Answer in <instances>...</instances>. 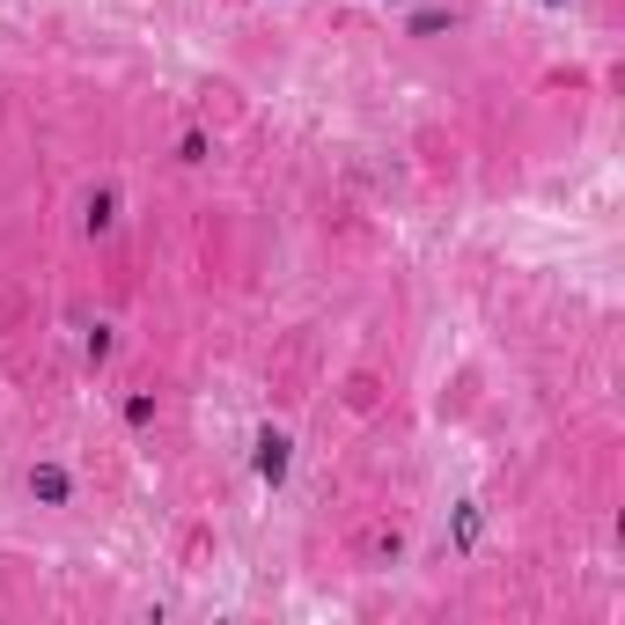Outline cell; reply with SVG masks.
Segmentation results:
<instances>
[{"instance_id":"2","label":"cell","mask_w":625,"mask_h":625,"mask_svg":"<svg viewBox=\"0 0 625 625\" xmlns=\"http://www.w3.org/2000/svg\"><path fill=\"white\" fill-rule=\"evenodd\" d=\"M30 493H37V500H66L74 486H66V471H60V464H37V471H30Z\"/></svg>"},{"instance_id":"3","label":"cell","mask_w":625,"mask_h":625,"mask_svg":"<svg viewBox=\"0 0 625 625\" xmlns=\"http://www.w3.org/2000/svg\"><path fill=\"white\" fill-rule=\"evenodd\" d=\"M449 30V8H427V15H412V37H435Z\"/></svg>"},{"instance_id":"1","label":"cell","mask_w":625,"mask_h":625,"mask_svg":"<svg viewBox=\"0 0 625 625\" xmlns=\"http://www.w3.org/2000/svg\"><path fill=\"white\" fill-rule=\"evenodd\" d=\"M258 478H265V486L287 478V435H258Z\"/></svg>"}]
</instances>
